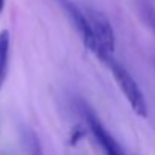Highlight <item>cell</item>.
Masks as SVG:
<instances>
[{
	"label": "cell",
	"mask_w": 155,
	"mask_h": 155,
	"mask_svg": "<svg viewBox=\"0 0 155 155\" xmlns=\"http://www.w3.org/2000/svg\"><path fill=\"white\" fill-rule=\"evenodd\" d=\"M59 2H60L62 8L65 9V12L68 14L71 23L75 26V29H77V32H78L83 44H84V47H87L91 51L98 57V54H100L98 45H97V41H95V36H94V32H92V26H91V21H89L87 15L84 12H81L69 0H59Z\"/></svg>",
	"instance_id": "3957f363"
},
{
	"label": "cell",
	"mask_w": 155,
	"mask_h": 155,
	"mask_svg": "<svg viewBox=\"0 0 155 155\" xmlns=\"http://www.w3.org/2000/svg\"><path fill=\"white\" fill-rule=\"evenodd\" d=\"M105 63L110 68L119 89L122 91L124 97L127 98V101L131 105V108L134 110V113L139 114L140 117H146L148 116V104H146L145 95H143L140 86L133 78V75L119 62H116L113 57H110Z\"/></svg>",
	"instance_id": "6da1fadb"
},
{
	"label": "cell",
	"mask_w": 155,
	"mask_h": 155,
	"mask_svg": "<svg viewBox=\"0 0 155 155\" xmlns=\"http://www.w3.org/2000/svg\"><path fill=\"white\" fill-rule=\"evenodd\" d=\"M83 136H84V130H83V128H80V127H75V128L72 130V133H71V137H69L71 145H77V143H78V140H80Z\"/></svg>",
	"instance_id": "52a82bcc"
},
{
	"label": "cell",
	"mask_w": 155,
	"mask_h": 155,
	"mask_svg": "<svg viewBox=\"0 0 155 155\" xmlns=\"http://www.w3.org/2000/svg\"><path fill=\"white\" fill-rule=\"evenodd\" d=\"M84 114H86L87 127L92 131V134L97 139V142L100 143V146L103 148L104 155H125L124 149L119 146V143L114 140V137L104 128V125L98 119V116L95 113H92L91 110H86Z\"/></svg>",
	"instance_id": "277c9868"
},
{
	"label": "cell",
	"mask_w": 155,
	"mask_h": 155,
	"mask_svg": "<svg viewBox=\"0 0 155 155\" xmlns=\"http://www.w3.org/2000/svg\"><path fill=\"white\" fill-rule=\"evenodd\" d=\"M29 151H30V155H44L42 149H41V145H39V142L35 136H32V140L29 143Z\"/></svg>",
	"instance_id": "8992f818"
},
{
	"label": "cell",
	"mask_w": 155,
	"mask_h": 155,
	"mask_svg": "<svg viewBox=\"0 0 155 155\" xmlns=\"http://www.w3.org/2000/svg\"><path fill=\"white\" fill-rule=\"evenodd\" d=\"M86 15L91 21L92 26V32L98 45V59H101L103 62H107L110 57H113L114 48H116V36H114V30L113 26L110 23V20L107 18V15L103 14L101 11L97 9H87Z\"/></svg>",
	"instance_id": "7a4b0ae2"
},
{
	"label": "cell",
	"mask_w": 155,
	"mask_h": 155,
	"mask_svg": "<svg viewBox=\"0 0 155 155\" xmlns=\"http://www.w3.org/2000/svg\"><path fill=\"white\" fill-rule=\"evenodd\" d=\"M9 44L11 36L8 30L0 32V91L3 87L6 74H8V63H9Z\"/></svg>",
	"instance_id": "5b68a950"
},
{
	"label": "cell",
	"mask_w": 155,
	"mask_h": 155,
	"mask_svg": "<svg viewBox=\"0 0 155 155\" xmlns=\"http://www.w3.org/2000/svg\"><path fill=\"white\" fill-rule=\"evenodd\" d=\"M3 6H5V0H0V14L3 11Z\"/></svg>",
	"instance_id": "ba28073f"
}]
</instances>
